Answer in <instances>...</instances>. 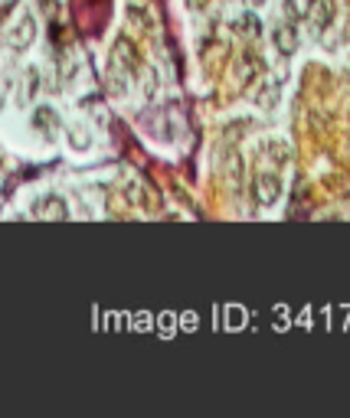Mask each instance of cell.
Instances as JSON below:
<instances>
[{
  "mask_svg": "<svg viewBox=\"0 0 350 418\" xmlns=\"http://www.w3.org/2000/svg\"><path fill=\"white\" fill-rule=\"evenodd\" d=\"M252 197H256L259 206L278 203V197H282V180H278V173H256V177H252Z\"/></svg>",
  "mask_w": 350,
  "mask_h": 418,
  "instance_id": "6da1fadb",
  "label": "cell"
},
{
  "mask_svg": "<svg viewBox=\"0 0 350 418\" xmlns=\"http://www.w3.org/2000/svg\"><path fill=\"white\" fill-rule=\"evenodd\" d=\"M334 13H337V4H334V0H311V4H307V23H311L315 33H321V30H327V26L334 23Z\"/></svg>",
  "mask_w": 350,
  "mask_h": 418,
  "instance_id": "7a4b0ae2",
  "label": "cell"
},
{
  "mask_svg": "<svg viewBox=\"0 0 350 418\" xmlns=\"http://www.w3.org/2000/svg\"><path fill=\"white\" fill-rule=\"evenodd\" d=\"M33 40H36V20L30 17V13H23L20 23L13 26V30H7V43L13 46V50H26Z\"/></svg>",
  "mask_w": 350,
  "mask_h": 418,
  "instance_id": "3957f363",
  "label": "cell"
},
{
  "mask_svg": "<svg viewBox=\"0 0 350 418\" xmlns=\"http://www.w3.org/2000/svg\"><path fill=\"white\" fill-rule=\"evenodd\" d=\"M115 62H121V66L128 69V72H137V69H141V59H137V46L131 43L128 36H118V40H115Z\"/></svg>",
  "mask_w": 350,
  "mask_h": 418,
  "instance_id": "277c9868",
  "label": "cell"
},
{
  "mask_svg": "<svg viewBox=\"0 0 350 418\" xmlns=\"http://www.w3.org/2000/svg\"><path fill=\"white\" fill-rule=\"evenodd\" d=\"M275 50L282 52V56H291V52L298 50V26L291 23V20L275 30Z\"/></svg>",
  "mask_w": 350,
  "mask_h": 418,
  "instance_id": "5b68a950",
  "label": "cell"
},
{
  "mask_svg": "<svg viewBox=\"0 0 350 418\" xmlns=\"http://www.w3.org/2000/svg\"><path fill=\"white\" fill-rule=\"evenodd\" d=\"M222 173H226V183H230L232 190L242 187V173H246V163H242V157L236 154V151H230L226 154V161H222Z\"/></svg>",
  "mask_w": 350,
  "mask_h": 418,
  "instance_id": "8992f818",
  "label": "cell"
},
{
  "mask_svg": "<svg viewBox=\"0 0 350 418\" xmlns=\"http://www.w3.org/2000/svg\"><path fill=\"white\" fill-rule=\"evenodd\" d=\"M265 72V62L259 59V56H252V52H246L239 59V82L242 86H249V82H256L259 76Z\"/></svg>",
  "mask_w": 350,
  "mask_h": 418,
  "instance_id": "52a82bcc",
  "label": "cell"
},
{
  "mask_svg": "<svg viewBox=\"0 0 350 418\" xmlns=\"http://www.w3.org/2000/svg\"><path fill=\"white\" fill-rule=\"evenodd\" d=\"M278 95H282V86H278V82H262V86L252 92V98H256L259 108H275V105H278Z\"/></svg>",
  "mask_w": 350,
  "mask_h": 418,
  "instance_id": "ba28073f",
  "label": "cell"
},
{
  "mask_svg": "<svg viewBox=\"0 0 350 418\" xmlns=\"http://www.w3.org/2000/svg\"><path fill=\"white\" fill-rule=\"evenodd\" d=\"M36 216H43V219H66L69 209L60 197H46V199L36 203Z\"/></svg>",
  "mask_w": 350,
  "mask_h": 418,
  "instance_id": "9c48e42d",
  "label": "cell"
},
{
  "mask_svg": "<svg viewBox=\"0 0 350 418\" xmlns=\"http://www.w3.org/2000/svg\"><path fill=\"white\" fill-rule=\"evenodd\" d=\"M33 124H36L40 131H43L46 137H52V131L60 128V118H56V111H52V108H36Z\"/></svg>",
  "mask_w": 350,
  "mask_h": 418,
  "instance_id": "30bf717a",
  "label": "cell"
},
{
  "mask_svg": "<svg viewBox=\"0 0 350 418\" xmlns=\"http://www.w3.org/2000/svg\"><path fill=\"white\" fill-rule=\"evenodd\" d=\"M236 33L259 40V36H262V20H259L256 13H242V17L236 20Z\"/></svg>",
  "mask_w": 350,
  "mask_h": 418,
  "instance_id": "8fae6325",
  "label": "cell"
},
{
  "mask_svg": "<svg viewBox=\"0 0 350 418\" xmlns=\"http://www.w3.org/2000/svg\"><path fill=\"white\" fill-rule=\"evenodd\" d=\"M265 154L272 157L275 163H288L291 151H288V144H282V141H265Z\"/></svg>",
  "mask_w": 350,
  "mask_h": 418,
  "instance_id": "7c38bea8",
  "label": "cell"
},
{
  "mask_svg": "<svg viewBox=\"0 0 350 418\" xmlns=\"http://www.w3.org/2000/svg\"><path fill=\"white\" fill-rule=\"evenodd\" d=\"M128 20H131V23H137V26H141L145 33H147V30H151V17H147V13H145V10H141V7H135V4H131V7H128Z\"/></svg>",
  "mask_w": 350,
  "mask_h": 418,
  "instance_id": "4fadbf2b",
  "label": "cell"
},
{
  "mask_svg": "<svg viewBox=\"0 0 350 418\" xmlns=\"http://www.w3.org/2000/svg\"><path fill=\"white\" fill-rule=\"evenodd\" d=\"M249 128V121H232V124H230V128H226V131H222V134H226V144H236V141H239V131H246Z\"/></svg>",
  "mask_w": 350,
  "mask_h": 418,
  "instance_id": "5bb4252c",
  "label": "cell"
},
{
  "mask_svg": "<svg viewBox=\"0 0 350 418\" xmlns=\"http://www.w3.org/2000/svg\"><path fill=\"white\" fill-rule=\"evenodd\" d=\"M36 88H40V72H36V69H30V72H26V98H33Z\"/></svg>",
  "mask_w": 350,
  "mask_h": 418,
  "instance_id": "9a60e30c",
  "label": "cell"
},
{
  "mask_svg": "<svg viewBox=\"0 0 350 418\" xmlns=\"http://www.w3.org/2000/svg\"><path fill=\"white\" fill-rule=\"evenodd\" d=\"M282 13H285V20H291V23L301 17V10H298V4H295V0H285V4H282Z\"/></svg>",
  "mask_w": 350,
  "mask_h": 418,
  "instance_id": "2e32d148",
  "label": "cell"
},
{
  "mask_svg": "<svg viewBox=\"0 0 350 418\" xmlns=\"http://www.w3.org/2000/svg\"><path fill=\"white\" fill-rule=\"evenodd\" d=\"M157 92V72L154 69H147V82H145V95H154Z\"/></svg>",
  "mask_w": 350,
  "mask_h": 418,
  "instance_id": "e0dca14e",
  "label": "cell"
},
{
  "mask_svg": "<svg viewBox=\"0 0 350 418\" xmlns=\"http://www.w3.org/2000/svg\"><path fill=\"white\" fill-rule=\"evenodd\" d=\"M40 10H43L46 17H56V10L60 7H56V0H40Z\"/></svg>",
  "mask_w": 350,
  "mask_h": 418,
  "instance_id": "ac0fdd59",
  "label": "cell"
},
{
  "mask_svg": "<svg viewBox=\"0 0 350 418\" xmlns=\"http://www.w3.org/2000/svg\"><path fill=\"white\" fill-rule=\"evenodd\" d=\"M246 4H252V7H259V4H265V0H246Z\"/></svg>",
  "mask_w": 350,
  "mask_h": 418,
  "instance_id": "d6986e66",
  "label": "cell"
}]
</instances>
